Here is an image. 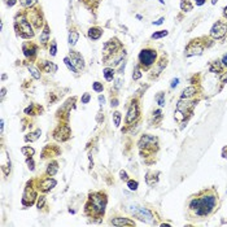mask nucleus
Segmentation results:
<instances>
[{"label":"nucleus","instance_id":"obj_1","mask_svg":"<svg viewBox=\"0 0 227 227\" xmlns=\"http://www.w3.org/2000/svg\"><path fill=\"white\" fill-rule=\"evenodd\" d=\"M217 204V196L215 195H206L203 196L201 199H195L191 201L190 204V210L195 213V215H208L213 212Z\"/></svg>","mask_w":227,"mask_h":227},{"label":"nucleus","instance_id":"obj_2","mask_svg":"<svg viewBox=\"0 0 227 227\" xmlns=\"http://www.w3.org/2000/svg\"><path fill=\"white\" fill-rule=\"evenodd\" d=\"M105 205H107V199H105V196L101 195V193H96V195L91 196V201L87 206L91 208L93 212H98L99 214H104Z\"/></svg>","mask_w":227,"mask_h":227},{"label":"nucleus","instance_id":"obj_3","mask_svg":"<svg viewBox=\"0 0 227 227\" xmlns=\"http://www.w3.org/2000/svg\"><path fill=\"white\" fill-rule=\"evenodd\" d=\"M154 60H156V52L152 51V49H143L139 55V61L144 66L152 65Z\"/></svg>","mask_w":227,"mask_h":227},{"label":"nucleus","instance_id":"obj_4","mask_svg":"<svg viewBox=\"0 0 227 227\" xmlns=\"http://www.w3.org/2000/svg\"><path fill=\"white\" fill-rule=\"evenodd\" d=\"M227 33V26L222 22H217L214 26L210 30V35H212L214 39H219V38L225 37V34Z\"/></svg>","mask_w":227,"mask_h":227},{"label":"nucleus","instance_id":"obj_5","mask_svg":"<svg viewBox=\"0 0 227 227\" xmlns=\"http://www.w3.org/2000/svg\"><path fill=\"white\" fill-rule=\"evenodd\" d=\"M134 215L135 217H138L140 221H145V222H152V218H153V215H152V213L149 212L148 209H145V208H138L136 210H134Z\"/></svg>","mask_w":227,"mask_h":227},{"label":"nucleus","instance_id":"obj_6","mask_svg":"<svg viewBox=\"0 0 227 227\" xmlns=\"http://www.w3.org/2000/svg\"><path fill=\"white\" fill-rule=\"evenodd\" d=\"M20 31H21V35L25 38L34 37V31H33L31 26H30V24L25 18H21V21H20Z\"/></svg>","mask_w":227,"mask_h":227},{"label":"nucleus","instance_id":"obj_7","mask_svg":"<svg viewBox=\"0 0 227 227\" xmlns=\"http://www.w3.org/2000/svg\"><path fill=\"white\" fill-rule=\"evenodd\" d=\"M55 139L57 140H66L70 135V129L68 126H60L57 127V130L55 131Z\"/></svg>","mask_w":227,"mask_h":227},{"label":"nucleus","instance_id":"obj_8","mask_svg":"<svg viewBox=\"0 0 227 227\" xmlns=\"http://www.w3.org/2000/svg\"><path fill=\"white\" fill-rule=\"evenodd\" d=\"M35 197H37L35 192L31 190V188L27 187L26 191H25V193H24V200H22V203H24V205H31V204L34 203Z\"/></svg>","mask_w":227,"mask_h":227},{"label":"nucleus","instance_id":"obj_9","mask_svg":"<svg viewBox=\"0 0 227 227\" xmlns=\"http://www.w3.org/2000/svg\"><path fill=\"white\" fill-rule=\"evenodd\" d=\"M138 105L135 104V103H132V105L130 107V109H129V113H127V117H126V122L127 123H131V122H134L135 120H136V117H138Z\"/></svg>","mask_w":227,"mask_h":227},{"label":"nucleus","instance_id":"obj_10","mask_svg":"<svg viewBox=\"0 0 227 227\" xmlns=\"http://www.w3.org/2000/svg\"><path fill=\"white\" fill-rule=\"evenodd\" d=\"M118 47L117 40H109L108 43H105L104 46V52H105V56H108L109 53H114L116 48Z\"/></svg>","mask_w":227,"mask_h":227},{"label":"nucleus","instance_id":"obj_11","mask_svg":"<svg viewBox=\"0 0 227 227\" xmlns=\"http://www.w3.org/2000/svg\"><path fill=\"white\" fill-rule=\"evenodd\" d=\"M203 53V47L199 44H191L187 48L186 56H193V55H201Z\"/></svg>","mask_w":227,"mask_h":227},{"label":"nucleus","instance_id":"obj_12","mask_svg":"<svg viewBox=\"0 0 227 227\" xmlns=\"http://www.w3.org/2000/svg\"><path fill=\"white\" fill-rule=\"evenodd\" d=\"M154 143H156V138H152V136H149V135H144V136L142 138V140H140L139 147L140 148H143V147L148 148V147L153 145Z\"/></svg>","mask_w":227,"mask_h":227},{"label":"nucleus","instance_id":"obj_13","mask_svg":"<svg viewBox=\"0 0 227 227\" xmlns=\"http://www.w3.org/2000/svg\"><path fill=\"white\" fill-rule=\"evenodd\" d=\"M55 186H56V181L48 178V179H44V181L40 183V190L46 192V191H49L51 188H53Z\"/></svg>","mask_w":227,"mask_h":227},{"label":"nucleus","instance_id":"obj_14","mask_svg":"<svg viewBox=\"0 0 227 227\" xmlns=\"http://www.w3.org/2000/svg\"><path fill=\"white\" fill-rule=\"evenodd\" d=\"M112 225L114 226H134L135 222L134 221H130L127 218H116L112 221Z\"/></svg>","mask_w":227,"mask_h":227},{"label":"nucleus","instance_id":"obj_15","mask_svg":"<svg viewBox=\"0 0 227 227\" xmlns=\"http://www.w3.org/2000/svg\"><path fill=\"white\" fill-rule=\"evenodd\" d=\"M70 59H71V62H73V65L75 66V68H78V69H83V68H84L83 59L79 56L78 53H74L73 56H70Z\"/></svg>","mask_w":227,"mask_h":227},{"label":"nucleus","instance_id":"obj_16","mask_svg":"<svg viewBox=\"0 0 227 227\" xmlns=\"http://www.w3.org/2000/svg\"><path fill=\"white\" fill-rule=\"evenodd\" d=\"M88 37L93 40L99 39V38L101 37V29H99V27H92V29H90L88 30Z\"/></svg>","mask_w":227,"mask_h":227},{"label":"nucleus","instance_id":"obj_17","mask_svg":"<svg viewBox=\"0 0 227 227\" xmlns=\"http://www.w3.org/2000/svg\"><path fill=\"white\" fill-rule=\"evenodd\" d=\"M196 93V88L193 87V86H191V87H187L183 90V92H182V99H188L191 98V96H193Z\"/></svg>","mask_w":227,"mask_h":227},{"label":"nucleus","instance_id":"obj_18","mask_svg":"<svg viewBox=\"0 0 227 227\" xmlns=\"http://www.w3.org/2000/svg\"><path fill=\"white\" fill-rule=\"evenodd\" d=\"M78 38H79V34L77 31H70V34H69V44H70L71 47L75 46V43L78 42Z\"/></svg>","mask_w":227,"mask_h":227},{"label":"nucleus","instance_id":"obj_19","mask_svg":"<svg viewBox=\"0 0 227 227\" xmlns=\"http://www.w3.org/2000/svg\"><path fill=\"white\" fill-rule=\"evenodd\" d=\"M39 135H40V130H37L35 132H31V134L26 135V136H25V140H26V142H35V140L39 138Z\"/></svg>","mask_w":227,"mask_h":227},{"label":"nucleus","instance_id":"obj_20","mask_svg":"<svg viewBox=\"0 0 227 227\" xmlns=\"http://www.w3.org/2000/svg\"><path fill=\"white\" fill-rule=\"evenodd\" d=\"M103 73H104L105 79H107L108 82L113 81V75H114V71H113V69H110V68H105Z\"/></svg>","mask_w":227,"mask_h":227},{"label":"nucleus","instance_id":"obj_21","mask_svg":"<svg viewBox=\"0 0 227 227\" xmlns=\"http://www.w3.org/2000/svg\"><path fill=\"white\" fill-rule=\"evenodd\" d=\"M57 169H59V166H57L56 162H52V164H49L48 169H47V174L48 175H55L57 173Z\"/></svg>","mask_w":227,"mask_h":227},{"label":"nucleus","instance_id":"obj_22","mask_svg":"<svg viewBox=\"0 0 227 227\" xmlns=\"http://www.w3.org/2000/svg\"><path fill=\"white\" fill-rule=\"evenodd\" d=\"M181 8H182V10H184V12H190V10L192 9V4H191L188 0H183V1L181 3Z\"/></svg>","mask_w":227,"mask_h":227},{"label":"nucleus","instance_id":"obj_23","mask_svg":"<svg viewBox=\"0 0 227 227\" xmlns=\"http://www.w3.org/2000/svg\"><path fill=\"white\" fill-rule=\"evenodd\" d=\"M44 70L46 71H48V73H53V71H56L57 70V66L56 65H53V64H51V62H44Z\"/></svg>","mask_w":227,"mask_h":227},{"label":"nucleus","instance_id":"obj_24","mask_svg":"<svg viewBox=\"0 0 227 227\" xmlns=\"http://www.w3.org/2000/svg\"><path fill=\"white\" fill-rule=\"evenodd\" d=\"M22 153L25 154V156H27V157H31L33 154L35 153V151L33 148H30V147H22Z\"/></svg>","mask_w":227,"mask_h":227},{"label":"nucleus","instance_id":"obj_25","mask_svg":"<svg viewBox=\"0 0 227 227\" xmlns=\"http://www.w3.org/2000/svg\"><path fill=\"white\" fill-rule=\"evenodd\" d=\"M64 61H65V64H66V66H68L69 69H70L71 71H73V73H77V71H78V69L75 68V66L73 65V62L70 61V59H69V57H65V60H64Z\"/></svg>","mask_w":227,"mask_h":227},{"label":"nucleus","instance_id":"obj_26","mask_svg":"<svg viewBox=\"0 0 227 227\" xmlns=\"http://www.w3.org/2000/svg\"><path fill=\"white\" fill-rule=\"evenodd\" d=\"M156 101L158 103L160 107H164V105H165V93L160 92L158 95L156 96Z\"/></svg>","mask_w":227,"mask_h":227},{"label":"nucleus","instance_id":"obj_27","mask_svg":"<svg viewBox=\"0 0 227 227\" xmlns=\"http://www.w3.org/2000/svg\"><path fill=\"white\" fill-rule=\"evenodd\" d=\"M169 33L166 31V30H162V31H158V33H154L153 35H152V39H160V38H164L166 37Z\"/></svg>","mask_w":227,"mask_h":227},{"label":"nucleus","instance_id":"obj_28","mask_svg":"<svg viewBox=\"0 0 227 227\" xmlns=\"http://www.w3.org/2000/svg\"><path fill=\"white\" fill-rule=\"evenodd\" d=\"M210 71H213V73H215V71L221 73V65H219V61H215V62H213L212 65H210Z\"/></svg>","mask_w":227,"mask_h":227},{"label":"nucleus","instance_id":"obj_29","mask_svg":"<svg viewBox=\"0 0 227 227\" xmlns=\"http://www.w3.org/2000/svg\"><path fill=\"white\" fill-rule=\"evenodd\" d=\"M113 120H114V126H116V127L120 126V122H121V113H120V112L113 113Z\"/></svg>","mask_w":227,"mask_h":227},{"label":"nucleus","instance_id":"obj_30","mask_svg":"<svg viewBox=\"0 0 227 227\" xmlns=\"http://www.w3.org/2000/svg\"><path fill=\"white\" fill-rule=\"evenodd\" d=\"M29 70H30V73H31V75L34 77L35 79H39L40 78V74H39V71L37 70V69H34L33 66H29Z\"/></svg>","mask_w":227,"mask_h":227},{"label":"nucleus","instance_id":"obj_31","mask_svg":"<svg viewBox=\"0 0 227 227\" xmlns=\"http://www.w3.org/2000/svg\"><path fill=\"white\" fill-rule=\"evenodd\" d=\"M48 35H49V31H48V29H44V31H43V34H42V37H40V42L42 43H46L47 40H48Z\"/></svg>","mask_w":227,"mask_h":227},{"label":"nucleus","instance_id":"obj_32","mask_svg":"<svg viewBox=\"0 0 227 227\" xmlns=\"http://www.w3.org/2000/svg\"><path fill=\"white\" fill-rule=\"evenodd\" d=\"M35 3H37V0H21V4L24 5V7H31Z\"/></svg>","mask_w":227,"mask_h":227},{"label":"nucleus","instance_id":"obj_33","mask_svg":"<svg viewBox=\"0 0 227 227\" xmlns=\"http://www.w3.org/2000/svg\"><path fill=\"white\" fill-rule=\"evenodd\" d=\"M127 186H129V188L131 191H135L138 188V182L136 181H129L127 182Z\"/></svg>","mask_w":227,"mask_h":227},{"label":"nucleus","instance_id":"obj_34","mask_svg":"<svg viewBox=\"0 0 227 227\" xmlns=\"http://www.w3.org/2000/svg\"><path fill=\"white\" fill-rule=\"evenodd\" d=\"M93 90H95L96 92H103V84L99 82H95L93 83Z\"/></svg>","mask_w":227,"mask_h":227},{"label":"nucleus","instance_id":"obj_35","mask_svg":"<svg viewBox=\"0 0 227 227\" xmlns=\"http://www.w3.org/2000/svg\"><path fill=\"white\" fill-rule=\"evenodd\" d=\"M140 77H142V73H140L139 68H136V69H135V71H134V74H132V78H134V79H139Z\"/></svg>","mask_w":227,"mask_h":227},{"label":"nucleus","instance_id":"obj_36","mask_svg":"<svg viewBox=\"0 0 227 227\" xmlns=\"http://www.w3.org/2000/svg\"><path fill=\"white\" fill-rule=\"evenodd\" d=\"M90 99H91L90 93H84V95H83V98H82V103L83 104H87L88 101H90Z\"/></svg>","mask_w":227,"mask_h":227},{"label":"nucleus","instance_id":"obj_37","mask_svg":"<svg viewBox=\"0 0 227 227\" xmlns=\"http://www.w3.org/2000/svg\"><path fill=\"white\" fill-rule=\"evenodd\" d=\"M44 203H46V199H44L43 196H40L39 200H38V208H39V209H40V208H43L44 206Z\"/></svg>","mask_w":227,"mask_h":227},{"label":"nucleus","instance_id":"obj_38","mask_svg":"<svg viewBox=\"0 0 227 227\" xmlns=\"http://www.w3.org/2000/svg\"><path fill=\"white\" fill-rule=\"evenodd\" d=\"M27 165H29V169H30V170H34V162H33L31 157H30V158H27Z\"/></svg>","mask_w":227,"mask_h":227},{"label":"nucleus","instance_id":"obj_39","mask_svg":"<svg viewBox=\"0 0 227 227\" xmlns=\"http://www.w3.org/2000/svg\"><path fill=\"white\" fill-rule=\"evenodd\" d=\"M120 175H121V179H122V181H127V174H126L125 170H121Z\"/></svg>","mask_w":227,"mask_h":227},{"label":"nucleus","instance_id":"obj_40","mask_svg":"<svg viewBox=\"0 0 227 227\" xmlns=\"http://www.w3.org/2000/svg\"><path fill=\"white\" fill-rule=\"evenodd\" d=\"M56 43H52V47H51V55L52 56H55L56 55Z\"/></svg>","mask_w":227,"mask_h":227},{"label":"nucleus","instance_id":"obj_41","mask_svg":"<svg viewBox=\"0 0 227 227\" xmlns=\"http://www.w3.org/2000/svg\"><path fill=\"white\" fill-rule=\"evenodd\" d=\"M178 83H179V79L178 78H175V79H173V81H171V87H175V86L176 84H178Z\"/></svg>","mask_w":227,"mask_h":227},{"label":"nucleus","instance_id":"obj_42","mask_svg":"<svg viewBox=\"0 0 227 227\" xmlns=\"http://www.w3.org/2000/svg\"><path fill=\"white\" fill-rule=\"evenodd\" d=\"M7 4H8V7H12V5L16 4V0H8Z\"/></svg>","mask_w":227,"mask_h":227},{"label":"nucleus","instance_id":"obj_43","mask_svg":"<svg viewBox=\"0 0 227 227\" xmlns=\"http://www.w3.org/2000/svg\"><path fill=\"white\" fill-rule=\"evenodd\" d=\"M222 157H227V147H225V148H223V151H222Z\"/></svg>","mask_w":227,"mask_h":227},{"label":"nucleus","instance_id":"obj_44","mask_svg":"<svg viewBox=\"0 0 227 227\" xmlns=\"http://www.w3.org/2000/svg\"><path fill=\"white\" fill-rule=\"evenodd\" d=\"M196 5H203L204 3H205V0H195Z\"/></svg>","mask_w":227,"mask_h":227},{"label":"nucleus","instance_id":"obj_45","mask_svg":"<svg viewBox=\"0 0 227 227\" xmlns=\"http://www.w3.org/2000/svg\"><path fill=\"white\" fill-rule=\"evenodd\" d=\"M164 21H165V18H160L158 21L153 22V25H161V24H162V22H164Z\"/></svg>","mask_w":227,"mask_h":227},{"label":"nucleus","instance_id":"obj_46","mask_svg":"<svg viewBox=\"0 0 227 227\" xmlns=\"http://www.w3.org/2000/svg\"><path fill=\"white\" fill-rule=\"evenodd\" d=\"M99 101H100V104L101 105H104V103H105V99H104V96H99Z\"/></svg>","mask_w":227,"mask_h":227},{"label":"nucleus","instance_id":"obj_47","mask_svg":"<svg viewBox=\"0 0 227 227\" xmlns=\"http://www.w3.org/2000/svg\"><path fill=\"white\" fill-rule=\"evenodd\" d=\"M222 64L225 66H227V55H225V56H223V59H222Z\"/></svg>","mask_w":227,"mask_h":227},{"label":"nucleus","instance_id":"obj_48","mask_svg":"<svg viewBox=\"0 0 227 227\" xmlns=\"http://www.w3.org/2000/svg\"><path fill=\"white\" fill-rule=\"evenodd\" d=\"M118 105V101H117V99H114V100H112V107H117Z\"/></svg>","mask_w":227,"mask_h":227},{"label":"nucleus","instance_id":"obj_49","mask_svg":"<svg viewBox=\"0 0 227 227\" xmlns=\"http://www.w3.org/2000/svg\"><path fill=\"white\" fill-rule=\"evenodd\" d=\"M0 129H1V132H3V130H4V121H0Z\"/></svg>","mask_w":227,"mask_h":227},{"label":"nucleus","instance_id":"obj_50","mask_svg":"<svg viewBox=\"0 0 227 227\" xmlns=\"http://www.w3.org/2000/svg\"><path fill=\"white\" fill-rule=\"evenodd\" d=\"M116 87H121V81H120V79H117V81H116Z\"/></svg>","mask_w":227,"mask_h":227},{"label":"nucleus","instance_id":"obj_51","mask_svg":"<svg viewBox=\"0 0 227 227\" xmlns=\"http://www.w3.org/2000/svg\"><path fill=\"white\" fill-rule=\"evenodd\" d=\"M5 95V88H1V98H4Z\"/></svg>","mask_w":227,"mask_h":227},{"label":"nucleus","instance_id":"obj_52","mask_svg":"<svg viewBox=\"0 0 227 227\" xmlns=\"http://www.w3.org/2000/svg\"><path fill=\"white\" fill-rule=\"evenodd\" d=\"M226 79H227V74H225V75H223V77H222V82H225V81H226Z\"/></svg>","mask_w":227,"mask_h":227},{"label":"nucleus","instance_id":"obj_53","mask_svg":"<svg viewBox=\"0 0 227 227\" xmlns=\"http://www.w3.org/2000/svg\"><path fill=\"white\" fill-rule=\"evenodd\" d=\"M223 13H225V16H227V7L225 8V10H223Z\"/></svg>","mask_w":227,"mask_h":227},{"label":"nucleus","instance_id":"obj_54","mask_svg":"<svg viewBox=\"0 0 227 227\" xmlns=\"http://www.w3.org/2000/svg\"><path fill=\"white\" fill-rule=\"evenodd\" d=\"M212 3H213V4H215V3H217V0H212Z\"/></svg>","mask_w":227,"mask_h":227}]
</instances>
